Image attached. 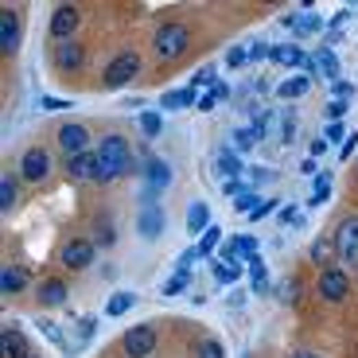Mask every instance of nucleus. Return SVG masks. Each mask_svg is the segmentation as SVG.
Segmentation results:
<instances>
[{
    "instance_id": "nucleus-45",
    "label": "nucleus",
    "mask_w": 358,
    "mask_h": 358,
    "mask_svg": "<svg viewBox=\"0 0 358 358\" xmlns=\"http://www.w3.org/2000/svg\"><path fill=\"white\" fill-rule=\"evenodd\" d=\"M199 358H226V350H222V343H215V339H206V343L199 346Z\"/></svg>"
},
{
    "instance_id": "nucleus-5",
    "label": "nucleus",
    "mask_w": 358,
    "mask_h": 358,
    "mask_svg": "<svg viewBox=\"0 0 358 358\" xmlns=\"http://www.w3.org/2000/svg\"><path fill=\"white\" fill-rule=\"evenodd\" d=\"M331 241H335V253H339V257H346V261H358V215H355V218H343Z\"/></svg>"
},
{
    "instance_id": "nucleus-31",
    "label": "nucleus",
    "mask_w": 358,
    "mask_h": 358,
    "mask_svg": "<svg viewBox=\"0 0 358 358\" xmlns=\"http://www.w3.org/2000/svg\"><path fill=\"white\" fill-rule=\"evenodd\" d=\"M195 246H199V253H203V257H211V253H215L218 246H222V230H218V226H211V230L203 234V238L195 241Z\"/></svg>"
},
{
    "instance_id": "nucleus-1",
    "label": "nucleus",
    "mask_w": 358,
    "mask_h": 358,
    "mask_svg": "<svg viewBox=\"0 0 358 358\" xmlns=\"http://www.w3.org/2000/svg\"><path fill=\"white\" fill-rule=\"evenodd\" d=\"M132 171V148L125 136H102L97 144V179L109 183V179H121Z\"/></svg>"
},
{
    "instance_id": "nucleus-21",
    "label": "nucleus",
    "mask_w": 358,
    "mask_h": 358,
    "mask_svg": "<svg viewBox=\"0 0 358 358\" xmlns=\"http://www.w3.org/2000/svg\"><path fill=\"white\" fill-rule=\"evenodd\" d=\"M0 358H27L24 335L12 331V327H4V335H0Z\"/></svg>"
},
{
    "instance_id": "nucleus-52",
    "label": "nucleus",
    "mask_w": 358,
    "mask_h": 358,
    "mask_svg": "<svg viewBox=\"0 0 358 358\" xmlns=\"http://www.w3.org/2000/svg\"><path fill=\"white\" fill-rule=\"evenodd\" d=\"M355 148H358V132H350V136L343 141V148H339V156H343V160H350V152H355Z\"/></svg>"
},
{
    "instance_id": "nucleus-42",
    "label": "nucleus",
    "mask_w": 358,
    "mask_h": 358,
    "mask_svg": "<svg viewBox=\"0 0 358 358\" xmlns=\"http://www.w3.org/2000/svg\"><path fill=\"white\" fill-rule=\"evenodd\" d=\"M246 59H250V51H246V47H230V51H226V67H230V71L246 67Z\"/></svg>"
},
{
    "instance_id": "nucleus-2",
    "label": "nucleus",
    "mask_w": 358,
    "mask_h": 358,
    "mask_svg": "<svg viewBox=\"0 0 358 358\" xmlns=\"http://www.w3.org/2000/svg\"><path fill=\"white\" fill-rule=\"evenodd\" d=\"M152 47H156V55H160L164 62L179 59L183 51L191 47V27H187V24H164V27H156Z\"/></svg>"
},
{
    "instance_id": "nucleus-28",
    "label": "nucleus",
    "mask_w": 358,
    "mask_h": 358,
    "mask_svg": "<svg viewBox=\"0 0 358 358\" xmlns=\"http://www.w3.org/2000/svg\"><path fill=\"white\" fill-rule=\"evenodd\" d=\"M187 285H191V273H179V269H176V276H167L160 292H164V296H183V292H187Z\"/></svg>"
},
{
    "instance_id": "nucleus-49",
    "label": "nucleus",
    "mask_w": 358,
    "mask_h": 358,
    "mask_svg": "<svg viewBox=\"0 0 358 358\" xmlns=\"http://www.w3.org/2000/svg\"><path fill=\"white\" fill-rule=\"evenodd\" d=\"M269 55H273L269 43H253V47H250V62H261V59H269Z\"/></svg>"
},
{
    "instance_id": "nucleus-44",
    "label": "nucleus",
    "mask_w": 358,
    "mask_h": 358,
    "mask_svg": "<svg viewBox=\"0 0 358 358\" xmlns=\"http://www.w3.org/2000/svg\"><path fill=\"white\" fill-rule=\"evenodd\" d=\"M331 94H335V102H346V97H355V82L339 78V82H331Z\"/></svg>"
},
{
    "instance_id": "nucleus-27",
    "label": "nucleus",
    "mask_w": 358,
    "mask_h": 358,
    "mask_svg": "<svg viewBox=\"0 0 358 358\" xmlns=\"http://www.w3.org/2000/svg\"><path fill=\"white\" fill-rule=\"evenodd\" d=\"M250 285H253V292H269V273H265L261 257H250Z\"/></svg>"
},
{
    "instance_id": "nucleus-57",
    "label": "nucleus",
    "mask_w": 358,
    "mask_h": 358,
    "mask_svg": "<svg viewBox=\"0 0 358 358\" xmlns=\"http://www.w3.org/2000/svg\"><path fill=\"white\" fill-rule=\"evenodd\" d=\"M27 358H43V355H27Z\"/></svg>"
},
{
    "instance_id": "nucleus-13",
    "label": "nucleus",
    "mask_w": 358,
    "mask_h": 358,
    "mask_svg": "<svg viewBox=\"0 0 358 358\" xmlns=\"http://www.w3.org/2000/svg\"><path fill=\"white\" fill-rule=\"evenodd\" d=\"M222 257H226L230 265H241V261H250V257H257V238H230L226 246H222Z\"/></svg>"
},
{
    "instance_id": "nucleus-34",
    "label": "nucleus",
    "mask_w": 358,
    "mask_h": 358,
    "mask_svg": "<svg viewBox=\"0 0 358 358\" xmlns=\"http://www.w3.org/2000/svg\"><path fill=\"white\" fill-rule=\"evenodd\" d=\"M238 276H241V265H230V261L215 265V281H218V285H234Z\"/></svg>"
},
{
    "instance_id": "nucleus-9",
    "label": "nucleus",
    "mask_w": 358,
    "mask_h": 358,
    "mask_svg": "<svg viewBox=\"0 0 358 358\" xmlns=\"http://www.w3.org/2000/svg\"><path fill=\"white\" fill-rule=\"evenodd\" d=\"M59 144H62V152H67V160H71V156L90 152V129H86V125H62V129H59Z\"/></svg>"
},
{
    "instance_id": "nucleus-51",
    "label": "nucleus",
    "mask_w": 358,
    "mask_h": 358,
    "mask_svg": "<svg viewBox=\"0 0 358 358\" xmlns=\"http://www.w3.org/2000/svg\"><path fill=\"white\" fill-rule=\"evenodd\" d=\"M215 106H218V97L211 94V90H206V94L199 97V106H195V109H199V113H211V109H215Z\"/></svg>"
},
{
    "instance_id": "nucleus-48",
    "label": "nucleus",
    "mask_w": 358,
    "mask_h": 358,
    "mask_svg": "<svg viewBox=\"0 0 358 358\" xmlns=\"http://www.w3.org/2000/svg\"><path fill=\"white\" fill-rule=\"evenodd\" d=\"M39 331L47 335L51 343H59V346H62V331H59V327H55V323H51V320H39Z\"/></svg>"
},
{
    "instance_id": "nucleus-39",
    "label": "nucleus",
    "mask_w": 358,
    "mask_h": 358,
    "mask_svg": "<svg viewBox=\"0 0 358 358\" xmlns=\"http://www.w3.org/2000/svg\"><path fill=\"white\" fill-rule=\"evenodd\" d=\"M246 191H250V179H222V195H234V199H241Z\"/></svg>"
},
{
    "instance_id": "nucleus-41",
    "label": "nucleus",
    "mask_w": 358,
    "mask_h": 358,
    "mask_svg": "<svg viewBox=\"0 0 358 358\" xmlns=\"http://www.w3.org/2000/svg\"><path fill=\"white\" fill-rule=\"evenodd\" d=\"M300 222H304L300 206H281V226H300Z\"/></svg>"
},
{
    "instance_id": "nucleus-15",
    "label": "nucleus",
    "mask_w": 358,
    "mask_h": 358,
    "mask_svg": "<svg viewBox=\"0 0 358 358\" xmlns=\"http://www.w3.org/2000/svg\"><path fill=\"white\" fill-rule=\"evenodd\" d=\"M215 171H218L222 179H241V171H246V164H241V152H234V148H218Z\"/></svg>"
},
{
    "instance_id": "nucleus-35",
    "label": "nucleus",
    "mask_w": 358,
    "mask_h": 358,
    "mask_svg": "<svg viewBox=\"0 0 358 358\" xmlns=\"http://www.w3.org/2000/svg\"><path fill=\"white\" fill-rule=\"evenodd\" d=\"M12 203H16V179H0V211H4V215H8V211H12Z\"/></svg>"
},
{
    "instance_id": "nucleus-6",
    "label": "nucleus",
    "mask_w": 358,
    "mask_h": 358,
    "mask_svg": "<svg viewBox=\"0 0 358 358\" xmlns=\"http://www.w3.org/2000/svg\"><path fill=\"white\" fill-rule=\"evenodd\" d=\"M320 296L331 300V304L346 300V296H350V276H346L343 269H323V273H320Z\"/></svg>"
},
{
    "instance_id": "nucleus-46",
    "label": "nucleus",
    "mask_w": 358,
    "mask_h": 358,
    "mask_svg": "<svg viewBox=\"0 0 358 358\" xmlns=\"http://www.w3.org/2000/svg\"><path fill=\"white\" fill-rule=\"evenodd\" d=\"M273 211H281V206H276V199H265V203L261 206H257V211H253V222H261V218H269V215H273Z\"/></svg>"
},
{
    "instance_id": "nucleus-37",
    "label": "nucleus",
    "mask_w": 358,
    "mask_h": 358,
    "mask_svg": "<svg viewBox=\"0 0 358 358\" xmlns=\"http://www.w3.org/2000/svg\"><path fill=\"white\" fill-rule=\"evenodd\" d=\"M234 206H238L241 215H253V211L261 206V199H257V187H250V191L241 195V199H234Z\"/></svg>"
},
{
    "instance_id": "nucleus-24",
    "label": "nucleus",
    "mask_w": 358,
    "mask_h": 358,
    "mask_svg": "<svg viewBox=\"0 0 358 358\" xmlns=\"http://www.w3.org/2000/svg\"><path fill=\"white\" fill-rule=\"evenodd\" d=\"M36 292H39V304H43V308H59V304H67V285H62V281H43Z\"/></svg>"
},
{
    "instance_id": "nucleus-36",
    "label": "nucleus",
    "mask_w": 358,
    "mask_h": 358,
    "mask_svg": "<svg viewBox=\"0 0 358 358\" xmlns=\"http://www.w3.org/2000/svg\"><path fill=\"white\" fill-rule=\"evenodd\" d=\"M253 144H261L253 129H234V152H250Z\"/></svg>"
},
{
    "instance_id": "nucleus-10",
    "label": "nucleus",
    "mask_w": 358,
    "mask_h": 358,
    "mask_svg": "<svg viewBox=\"0 0 358 358\" xmlns=\"http://www.w3.org/2000/svg\"><path fill=\"white\" fill-rule=\"evenodd\" d=\"M82 62H86V47L78 39L55 43V67H59V71H82Z\"/></svg>"
},
{
    "instance_id": "nucleus-40",
    "label": "nucleus",
    "mask_w": 358,
    "mask_h": 358,
    "mask_svg": "<svg viewBox=\"0 0 358 358\" xmlns=\"http://www.w3.org/2000/svg\"><path fill=\"white\" fill-rule=\"evenodd\" d=\"M218 82V74H215V67H203V71L195 74L191 78V90H199V86H206V90H211V86Z\"/></svg>"
},
{
    "instance_id": "nucleus-29",
    "label": "nucleus",
    "mask_w": 358,
    "mask_h": 358,
    "mask_svg": "<svg viewBox=\"0 0 358 358\" xmlns=\"http://www.w3.org/2000/svg\"><path fill=\"white\" fill-rule=\"evenodd\" d=\"M327 199H331V176L320 171V176H315V191H311L308 206H320V203H327Z\"/></svg>"
},
{
    "instance_id": "nucleus-19",
    "label": "nucleus",
    "mask_w": 358,
    "mask_h": 358,
    "mask_svg": "<svg viewBox=\"0 0 358 358\" xmlns=\"http://www.w3.org/2000/svg\"><path fill=\"white\" fill-rule=\"evenodd\" d=\"M269 59H273L276 67H288V71H300L308 55H304V51H300L296 43H281V47H273V55H269Z\"/></svg>"
},
{
    "instance_id": "nucleus-20",
    "label": "nucleus",
    "mask_w": 358,
    "mask_h": 358,
    "mask_svg": "<svg viewBox=\"0 0 358 358\" xmlns=\"http://www.w3.org/2000/svg\"><path fill=\"white\" fill-rule=\"evenodd\" d=\"M187 230H191V238H203L206 230H211V206L206 203L187 206Z\"/></svg>"
},
{
    "instance_id": "nucleus-53",
    "label": "nucleus",
    "mask_w": 358,
    "mask_h": 358,
    "mask_svg": "<svg viewBox=\"0 0 358 358\" xmlns=\"http://www.w3.org/2000/svg\"><path fill=\"white\" fill-rule=\"evenodd\" d=\"M285 300L288 304H296L300 300V281H285Z\"/></svg>"
},
{
    "instance_id": "nucleus-8",
    "label": "nucleus",
    "mask_w": 358,
    "mask_h": 358,
    "mask_svg": "<svg viewBox=\"0 0 358 358\" xmlns=\"http://www.w3.org/2000/svg\"><path fill=\"white\" fill-rule=\"evenodd\" d=\"M152 350H156L152 327H129V331H125V355L129 358H148Z\"/></svg>"
},
{
    "instance_id": "nucleus-12",
    "label": "nucleus",
    "mask_w": 358,
    "mask_h": 358,
    "mask_svg": "<svg viewBox=\"0 0 358 358\" xmlns=\"http://www.w3.org/2000/svg\"><path fill=\"white\" fill-rule=\"evenodd\" d=\"M16 47H20V16L4 8V12H0V51L12 55Z\"/></svg>"
},
{
    "instance_id": "nucleus-25",
    "label": "nucleus",
    "mask_w": 358,
    "mask_h": 358,
    "mask_svg": "<svg viewBox=\"0 0 358 358\" xmlns=\"http://www.w3.org/2000/svg\"><path fill=\"white\" fill-rule=\"evenodd\" d=\"M311 59H315V67H320V74H323V78L339 82V59H335V51H331V47H320L315 55H311Z\"/></svg>"
},
{
    "instance_id": "nucleus-23",
    "label": "nucleus",
    "mask_w": 358,
    "mask_h": 358,
    "mask_svg": "<svg viewBox=\"0 0 358 358\" xmlns=\"http://www.w3.org/2000/svg\"><path fill=\"white\" fill-rule=\"evenodd\" d=\"M199 97H203V94H195L191 86H187V90H167V94H164V102H160V106H164V113H176V109L199 106Z\"/></svg>"
},
{
    "instance_id": "nucleus-17",
    "label": "nucleus",
    "mask_w": 358,
    "mask_h": 358,
    "mask_svg": "<svg viewBox=\"0 0 358 358\" xmlns=\"http://www.w3.org/2000/svg\"><path fill=\"white\" fill-rule=\"evenodd\" d=\"M285 27H292L296 36H315V32H323V16H315V12H292V16H285Z\"/></svg>"
},
{
    "instance_id": "nucleus-47",
    "label": "nucleus",
    "mask_w": 358,
    "mask_h": 358,
    "mask_svg": "<svg viewBox=\"0 0 358 358\" xmlns=\"http://www.w3.org/2000/svg\"><path fill=\"white\" fill-rule=\"evenodd\" d=\"M39 106H43V109H51V113H55V109H71L74 102H67V97H55V94H47V97H43V102H39Z\"/></svg>"
},
{
    "instance_id": "nucleus-16",
    "label": "nucleus",
    "mask_w": 358,
    "mask_h": 358,
    "mask_svg": "<svg viewBox=\"0 0 358 358\" xmlns=\"http://www.w3.org/2000/svg\"><path fill=\"white\" fill-rule=\"evenodd\" d=\"M136 230H141V238H160V230H164V206H141Z\"/></svg>"
},
{
    "instance_id": "nucleus-56",
    "label": "nucleus",
    "mask_w": 358,
    "mask_h": 358,
    "mask_svg": "<svg viewBox=\"0 0 358 358\" xmlns=\"http://www.w3.org/2000/svg\"><path fill=\"white\" fill-rule=\"evenodd\" d=\"M292 358H320V355H311V350H296Z\"/></svg>"
},
{
    "instance_id": "nucleus-11",
    "label": "nucleus",
    "mask_w": 358,
    "mask_h": 358,
    "mask_svg": "<svg viewBox=\"0 0 358 358\" xmlns=\"http://www.w3.org/2000/svg\"><path fill=\"white\" fill-rule=\"evenodd\" d=\"M74 32H78V8L59 4V8H55V16H51V36H55V43L74 39Z\"/></svg>"
},
{
    "instance_id": "nucleus-32",
    "label": "nucleus",
    "mask_w": 358,
    "mask_h": 358,
    "mask_svg": "<svg viewBox=\"0 0 358 358\" xmlns=\"http://www.w3.org/2000/svg\"><path fill=\"white\" fill-rule=\"evenodd\" d=\"M331 246L335 241H315L311 246V265L315 269H331Z\"/></svg>"
},
{
    "instance_id": "nucleus-55",
    "label": "nucleus",
    "mask_w": 358,
    "mask_h": 358,
    "mask_svg": "<svg viewBox=\"0 0 358 358\" xmlns=\"http://www.w3.org/2000/svg\"><path fill=\"white\" fill-rule=\"evenodd\" d=\"M94 335V315H82V339H90Z\"/></svg>"
},
{
    "instance_id": "nucleus-7",
    "label": "nucleus",
    "mask_w": 358,
    "mask_h": 358,
    "mask_svg": "<svg viewBox=\"0 0 358 358\" xmlns=\"http://www.w3.org/2000/svg\"><path fill=\"white\" fill-rule=\"evenodd\" d=\"M20 176L32 179V183H43L51 176V156L47 148H27L24 160H20Z\"/></svg>"
},
{
    "instance_id": "nucleus-38",
    "label": "nucleus",
    "mask_w": 358,
    "mask_h": 358,
    "mask_svg": "<svg viewBox=\"0 0 358 358\" xmlns=\"http://www.w3.org/2000/svg\"><path fill=\"white\" fill-rule=\"evenodd\" d=\"M323 141H327V144H339V148H343V141H346V129H343V121H331V125L323 129Z\"/></svg>"
},
{
    "instance_id": "nucleus-30",
    "label": "nucleus",
    "mask_w": 358,
    "mask_h": 358,
    "mask_svg": "<svg viewBox=\"0 0 358 358\" xmlns=\"http://www.w3.org/2000/svg\"><path fill=\"white\" fill-rule=\"evenodd\" d=\"M160 129H164V113L144 109V113H141V132H144V136H160Z\"/></svg>"
},
{
    "instance_id": "nucleus-4",
    "label": "nucleus",
    "mask_w": 358,
    "mask_h": 358,
    "mask_svg": "<svg viewBox=\"0 0 358 358\" xmlns=\"http://www.w3.org/2000/svg\"><path fill=\"white\" fill-rule=\"evenodd\" d=\"M62 269H71V273H82L86 265L94 261V241H86V238H74L62 246Z\"/></svg>"
},
{
    "instance_id": "nucleus-14",
    "label": "nucleus",
    "mask_w": 358,
    "mask_h": 358,
    "mask_svg": "<svg viewBox=\"0 0 358 358\" xmlns=\"http://www.w3.org/2000/svg\"><path fill=\"white\" fill-rule=\"evenodd\" d=\"M67 176L71 179H97V148H90V152H82V156H71V160H67Z\"/></svg>"
},
{
    "instance_id": "nucleus-3",
    "label": "nucleus",
    "mask_w": 358,
    "mask_h": 358,
    "mask_svg": "<svg viewBox=\"0 0 358 358\" xmlns=\"http://www.w3.org/2000/svg\"><path fill=\"white\" fill-rule=\"evenodd\" d=\"M136 71H141V55H136V51H121L106 67V86L121 90V86H129L132 78H136Z\"/></svg>"
},
{
    "instance_id": "nucleus-50",
    "label": "nucleus",
    "mask_w": 358,
    "mask_h": 358,
    "mask_svg": "<svg viewBox=\"0 0 358 358\" xmlns=\"http://www.w3.org/2000/svg\"><path fill=\"white\" fill-rule=\"evenodd\" d=\"M346 109H350V102H331V106H327V117H331V121H343Z\"/></svg>"
},
{
    "instance_id": "nucleus-26",
    "label": "nucleus",
    "mask_w": 358,
    "mask_h": 358,
    "mask_svg": "<svg viewBox=\"0 0 358 358\" xmlns=\"http://www.w3.org/2000/svg\"><path fill=\"white\" fill-rule=\"evenodd\" d=\"M24 285H27L24 269H4V273H0V288H4V296H12V292H24Z\"/></svg>"
},
{
    "instance_id": "nucleus-43",
    "label": "nucleus",
    "mask_w": 358,
    "mask_h": 358,
    "mask_svg": "<svg viewBox=\"0 0 358 358\" xmlns=\"http://www.w3.org/2000/svg\"><path fill=\"white\" fill-rule=\"evenodd\" d=\"M199 257H203V253H199V246H191V250H183V253H179V273H191V265L199 261Z\"/></svg>"
},
{
    "instance_id": "nucleus-22",
    "label": "nucleus",
    "mask_w": 358,
    "mask_h": 358,
    "mask_svg": "<svg viewBox=\"0 0 358 358\" xmlns=\"http://www.w3.org/2000/svg\"><path fill=\"white\" fill-rule=\"evenodd\" d=\"M308 90H311V78L292 74V78H285V82L276 86V97H281V102H296V97H304Z\"/></svg>"
},
{
    "instance_id": "nucleus-18",
    "label": "nucleus",
    "mask_w": 358,
    "mask_h": 358,
    "mask_svg": "<svg viewBox=\"0 0 358 358\" xmlns=\"http://www.w3.org/2000/svg\"><path fill=\"white\" fill-rule=\"evenodd\" d=\"M144 176H148V183H144V187H152V191H164L167 183H171V167H167L160 156H152V160L144 164Z\"/></svg>"
},
{
    "instance_id": "nucleus-54",
    "label": "nucleus",
    "mask_w": 358,
    "mask_h": 358,
    "mask_svg": "<svg viewBox=\"0 0 358 358\" xmlns=\"http://www.w3.org/2000/svg\"><path fill=\"white\" fill-rule=\"evenodd\" d=\"M327 152V141H323V136H315V141H311V160H315V156H323Z\"/></svg>"
},
{
    "instance_id": "nucleus-33",
    "label": "nucleus",
    "mask_w": 358,
    "mask_h": 358,
    "mask_svg": "<svg viewBox=\"0 0 358 358\" xmlns=\"http://www.w3.org/2000/svg\"><path fill=\"white\" fill-rule=\"evenodd\" d=\"M132 304H136V296H132V292H117V296L106 304V315H125Z\"/></svg>"
}]
</instances>
